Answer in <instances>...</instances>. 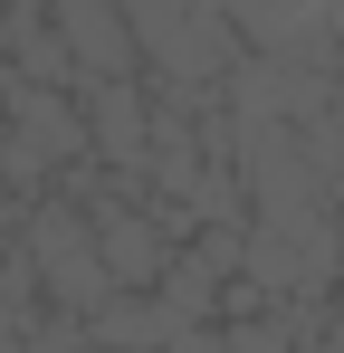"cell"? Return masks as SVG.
<instances>
[{
  "mask_svg": "<svg viewBox=\"0 0 344 353\" xmlns=\"http://www.w3.org/2000/svg\"><path fill=\"white\" fill-rule=\"evenodd\" d=\"M86 334H96V353H163L172 334H191V325L172 315L163 296H115V305L86 325Z\"/></svg>",
  "mask_w": 344,
  "mask_h": 353,
  "instance_id": "277c9868",
  "label": "cell"
},
{
  "mask_svg": "<svg viewBox=\"0 0 344 353\" xmlns=\"http://www.w3.org/2000/svg\"><path fill=\"white\" fill-rule=\"evenodd\" d=\"M96 258H106L115 296H153L182 268V230H172V210H153V201H106L96 210Z\"/></svg>",
  "mask_w": 344,
  "mask_h": 353,
  "instance_id": "6da1fadb",
  "label": "cell"
},
{
  "mask_svg": "<svg viewBox=\"0 0 344 353\" xmlns=\"http://www.w3.org/2000/svg\"><path fill=\"white\" fill-rule=\"evenodd\" d=\"M0 353H96V334L77 315H57V305H29V315L0 305Z\"/></svg>",
  "mask_w": 344,
  "mask_h": 353,
  "instance_id": "5b68a950",
  "label": "cell"
},
{
  "mask_svg": "<svg viewBox=\"0 0 344 353\" xmlns=\"http://www.w3.org/2000/svg\"><path fill=\"white\" fill-rule=\"evenodd\" d=\"M57 48H67V67H77V96H86V86H134V77H144L134 10H106V0H67V10H57Z\"/></svg>",
  "mask_w": 344,
  "mask_h": 353,
  "instance_id": "3957f363",
  "label": "cell"
},
{
  "mask_svg": "<svg viewBox=\"0 0 344 353\" xmlns=\"http://www.w3.org/2000/svg\"><path fill=\"white\" fill-rule=\"evenodd\" d=\"M163 353H229V325H191V334H172Z\"/></svg>",
  "mask_w": 344,
  "mask_h": 353,
  "instance_id": "8992f818",
  "label": "cell"
},
{
  "mask_svg": "<svg viewBox=\"0 0 344 353\" xmlns=\"http://www.w3.org/2000/svg\"><path fill=\"white\" fill-rule=\"evenodd\" d=\"M335 220H344V181H335Z\"/></svg>",
  "mask_w": 344,
  "mask_h": 353,
  "instance_id": "52a82bcc",
  "label": "cell"
},
{
  "mask_svg": "<svg viewBox=\"0 0 344 353\" xmlns=\"http://www.w3.org/2000/svg\"><path fill=\"white\" fill-rule=\"evenodd\" d=\"M86 134H96V163L115 181H153V143H163V96L153 77L134 86H86Z\"/></svg>",
  "mask_w": 344,
  "mask_h": 353,
  "instance_id": "7a4b0ae2",
  "label": "cell"
}]
</instances>
